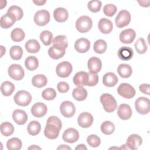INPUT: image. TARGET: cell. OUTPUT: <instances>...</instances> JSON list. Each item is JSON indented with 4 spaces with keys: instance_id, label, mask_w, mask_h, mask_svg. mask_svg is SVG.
<instances>
[{
    "instance_id": "obj_1",
    "label": "cell",
    "mask_w": 150,
    "mask_h": 150,
    "mask_svg": "<svg viewBox=\"0 0 150 150\" xmlns=\"http://www.w3.org/2000/svg\"><path fill=\"white\" fill-rule=\"evenodd\" d=\"M100 101L104 110L108 112L114 111L117 108V103L114 97L108 93H104L100 97Z\"/></svg>"
},
{
    "instance_id": "obj_2",
    "label": "cell",
    "mask_w": 150,
    "mask_h": 150,
    "mask_svg": "<svg viewBox=\"0 0 150 150\" xmlns=\"http://www.w3.org/2000/svg\"><path fill=\"white\" fill-rule=\"evenodd\" d=\"M92 27V20L88 16H81L76 22V28L80 33L88 32Z\"/></svg>"
},
{
    "instance_id": "obj_3",
    "label": "cell",
    "mask_w": 150,
    "mask_h": 150,
    "mask_svg": "<svg viewBox=\"0 0 150 150\" xmlns=\"http://www.w3.org/2000/svg\"><path fill=\"white\" fill-rule=\"evenodd\" d=\"M15 103L19 105L25 107L28 105L32 101V96L27 91L19 90L15 95L14 97Z\"/></svg>"
},
{
    "instance_id": "obj_4",
    "label": "cell",
    "mask_w": 150,
    "mask_h": 150,
    "mask_svg": "<svg viewBox=\"0 0 150 150\" xmlns=\"http://www.w3.org/2000/svg\"><path fill=\"white\" fill-rule=\"evenodd\" d=\"M135 107L137 111L142 115L147 114L150 110V101L145 97H139L135 102Z\"/></svg>"
},
{
    "instance_id": "obj_5",
    "label": "cell",
    "mask_w": 150,
    "mask_h": 150,
    "mask_svg": "<svg viewBox=\"0 0 150 150\" xmlns=\"http://www.w3.org/2000/svg\"><path fill=\"white\" fill-rule=\"evenodd\" d=\"M73 70V67L70 63L64 61L59 63L56 68L57 75L62 78L67 77L71 74Z\"/></svg>"
},
{
    "instance_id": "obj_6",
    "label": "cell",
    "mask_w": 150,
    "mask_h": 150,
    "mask_svg": "<svg viewBox=\"0 0 150 150\" xmlns=\"http://www.w3.org/2000/svg\"><path fill=\"white\" fill-rule=\"evenodd\" d=\"M117 92L120 96L127 99L134 97L135 94L134 88L129 84L125 83H122L118 86Z\"/></svg>"
},
{
    "instance_id": "obj_7",
    "label": "cell",
    "mask_w": 150,
    "mask_h": 150,
    "mask_svg": "<svg viewBox=\"0 0 150 150\" xmlns=\"http://www.w3.org/2000/svg\"><path fill=\"white\" fill-rule=\"evenodd\" d=\"M50 13L45 9L38 11L34 16V22L38 26H45L50 21Z\"/></svg>"
},
{
    "instance_id": "obj_8",
    "label": "cell",
    "mask_w": 150,
    "mask_h": 150,
    "mask_svg": "<svg viewBox=\"0 0 150 150\" xmlns=\"http://www.w3.org/2000/svg\"><path fill=\"white\" fill-rule=\"evenodd\" d=\"M131 21V14L127 10H122L120 11L115 18V22L116 26L121 28L127 26Z\"/></svg>"
},
{
    "instance_id": "obj_9",
    "label": "cell",
    "mask_w": 150,
    "mask_h": 150,
    "mask_svg": "<svg viewBox=\"0 0 150 150\" xmlns=\"http://www.w3.org/2000/svg\"><path fill=\"white\" fill-rule=\"evenodd\" d=\"M8 74L13 80H21L25 75L22 67L18 64H12L8 68Z\"/></svg>"
},
{
    "instance_id": "obj_10",
    "label": "cell",
    "mask_w": 150,
    "mask_h": 150,
    "mask_svg": "<svg viewBox=\"0 0 150 150\" xmlns=\"http://www.w3.org/2000/svg\"><path fill=\"white\" fill-rule=\"evenodd\" d=\"M60 111L64 117L66 118H70L74 115L76 107L72 102L64 101L60 104Z\"/></svg>"
},
{
    "instance_id": "obj_11",
    "label": "cell",
    "mask_w": 150,
    "mask_h": 150,
    "mask_svg": "<svg viewBox=\"0 0 150 150\" xmlns=\"http://www.w3.org/2000/svg\"><path fill=\"white\" fill-rule=\"evenodd\" d=\"M62 138L66 142L74 143L78 141L79 134L77 129L73 128H69L63 132Z\"/></svg>"
},
{
    "instance_id": "obj_12",
    "label": "cell",
    "mask_w": 150,
    "mask_h": 150,
    "mask_svg": "<svg viewBox=\"0 0 150 150\" xmlns=\"http://www.w3.org/2000/svg\"><path fill=\"white\" fill-rule=\"evenodd\" d=\"M60 129L52 123H46L44 130L45 135L49 139H54L57 138L59 135Z\"/></svg>"
},
{
    "instance_id": "obj_13",
    "label": "cell",
    "mask_w": 150,
    "mask_h": 150,
    "mask_svg": "<svg viewBox=\"0 0 150 150\" xmlns=\"http://www.w3.org/2000/svg\"><path fill=\"white\" fill-rule=\"evenodd\" d=\"M93 122V117L92 115L87 112L81 113L77 118V122L80 127L82 128H88Z\"/></svg>"
},
{
    "instance_id": "obj_14",
    "label": "cell",
    "mask_w": 150,
    "mask_h": 150,
    "mask_svg": "<svg viewBox=\"0 0 150 150\" xmlns=\"http://www.w3.org/2000/svg\"><path fill=\"white\" fill-rule=\"evenodd\" d=\"M142 143V138L139 135L134 134L128 137L126 145L129 149L136 150L141 145Z\"/></svg>"
},
{
    "instance_id": "obj_15",
    "label": "cell",
    "mask_w": 150,
    "mask_h": 150,
    "mask_svg": "<svg viewBox=\"0 0 150 150\" xmlns=\"http://www.w3.org/2000/svg\"><path fill=\"white\" fill-rule=\"evenodd\" d=\"M136 37V33L132 29H127L122 30L120 35V41L125 44L131 43Z\"/></svg>"
},
{
    "instance_id": "obj_16",
    "label": "cell",
    "mask_w": 150,
    "mask_h": 150,
    "mask_svg": "<svg viewBox=\"0 0 150 150\" xmlns=\"http://www.w3.org/2000/svg\"><path fill=\"white\" fill-rule=\"evenodd\" d=\"M47 111V106L41 102L35 103L31 108V112L32 115L37 118L43 117L46 114Z\"/></svg>"
},
{
    "instance_id": "obj_17",
    "label": "cell",
    "mask_w": 150,
    "mask_h": 150,
    "mask_svg": "<svg viewBox=\"0 0 150 150\" xmlns=\"http://www.w3.org/2000/svg\"><path fill=\"white\" fill-rule=\"evenodd\" d=\"M90 47V42L86 38L78 39L74 43V48L76 50L81 53L87 52Z\"/></svg>"
},
{
    "instance_id": "obj_18",
    "label": "cell",
    "mask_w": 150,
    "mask_h": 150,
    "mask_svg": "<svg viewBox=\"0 0 150 150\" xmlns=\"http://www.w3.org/2000/svg\"><path fill=\"white\" fill-rule=\"evenodd\" d=\"M117 114L121 119L123 120H128L131 117L132 115L131 108L128 104H122L120 105L118 108Z\"/></svg>"
},
{
    "instance_id": "obj_19",
    "label": "cell",
    "mask_w": 150,
    "mask_h": 150,
    "mask_svg": "<svg viewBox=\"0 0 150 150\" xmlns=\"http://www.w3.org/2000/svg\"><path fill=\"white\" fill-rule=\"evenodd\" d=\"M98 28L101 33L108 34L112 31L113 25L110 20L105 18H103L98 22Z\"/></svg>"
},
{
    "instance_id": "obj_20",
    "label": "cell",
    "mask_w": 150,
    "mask_h": 150,
    "mask_svg": "<svg viewBox=\"0 0 150 150\" xmlns=\"http://www.w3.org/2000/svg\"><path fill=\"white\" fill-rule=\"evenodd\" d=\"M16 18L11 13H6L1 18L0 25L3 29H8L11 27L16 22Z\"/></svg>"
},
{
    "instance_id": "obj_21",
    "label": "cell",
    "mask_w": 150,
    "mask_h": 150,
    "mask_svg": "<svg viewBox=\"0 0 150 150\" xmlns=\"http://www.w3.org/2000/svg\"><path fill=\"white\" fill-rule=\"evenodd\" d=\"M12 118L17 124L23 125L28 120V115L25 111L16 109L12 113Z\"/></svg>"
},
{
    "instance_id": "obj_22",
    "label": "cell",
    "mask_w": 150,
    "mask_h": 150,
    "mask_svg": "<svg viewBox=\"0 0 150 150\" xmlns=\"http://www.w3.org/2000/svg\"><path fill=\"white\" fill-rule=\"evenodd\" d=\"M74 84L77 86H87L88 80V73L86 71H79L73 77Z\"/></svg>"
},
{
    "instance_id": "obj_23",
    "label": "cell",
    "mask_w": 150,
    "mask_h": 150,
    "mask_svg": "<svg viewBox=\"0 0 150 150\" xmlns=\"http://www.w3.org/2000/svg\"><path fill=\"white\" fill-rule=\"evenodd\" d=\"M87 66L90 72L97 73L101 70L102 63L99 58L96 57H91L88 60Z\"/></svg>"
},
{
    "instance_id": "obj_24",
    "label": "cell",
    "mask_w": 150,
    "mask_h": 150,
    "mask_svg": "<svg viewBox=\"0 0 150 150\" xmlns=\"http://www.w3.org/2000/svg\"><path fill=\"white\" fill-rule=\"evenodd\" d=\"M65 54V49L57 45H53L48 50L49 56L53 59H59Z\"/></svg>"
},
{
    "instance_id": "obj_25",
    "label": "cell",
    "mask_w": 150,
    "mask_h": 150,
    "mask_svg": "<svg viewBox=\"0 0 150 150\" xmlns=\"http://www.w3.org/2000/svg\"><path fill=\"white\" fill-rule=\"evenodd\" d=\"M118 81L117 76L112 72L105 73L103 77V83L105 86L111 87L117 84Z\"/></svg>"
},
{
    "instance_id": "obj_26",
    "label": "cell",
    "mask_w": 150,
    "mask_h": 150,
    "mask_svg": "<svg viewBox=\"0 0 150 150\" xmlns=\"http://www.w3.org/2000/svg\"><path fill=\"white\" fill-rule=\"evenodd\" d=\"M134 54L133 50L128 46H123L119 49L118 51V57L124 61H128L132 59Z\"/></svg>"
},
{
    "instance_id": "obj_27",
    "label": "cell",
    "mask_w": 150,
    "mask_h": 150,
    "mask_svg": "<svg viewBox=\"0 0 150 150\" xmlns=\"http://www.w3.org/2000/svg\"><path fill=\"white\" fill-rule=\"evenodd\" d=\"M54 19L58 22H64L68 19L69 13L67 11L62 7L56 8L53 12Z\"/></svg>"
},
{
    "instance_id": "obj_28",
    "label": "cell",
    "mask_w": 150,
    "mask_h": 150,
    "mask_svg": "<svg viewBox=\"0 0 150 150\" xmlns=\"http://www.w3.org/2000/svg\"><path fill=\"white\" fill-rule=\"evenodd\" d=\"M72 96L73 98L77 101H81L87 98V91L82 86H79L73 90Z\"/></svg>"
},
{
    "instance_id": "obj_29",
    "label": "cell",
    "mask_w": 150,
    "mask_h": 150,
    "mask_svg": "<svg viewBox=\"0 0 150 150\" xmlns=\"http://www.w3.org/2000/svg\"><path fill=\"white\" fill-rule=\"evenodd\" d=\"M117 71L118 74L122 78H128L129 77L132 73V67L127 64H120L118 68Z\"/></svg>"
},
{
    "instance_id": "obj_30",
    "label": "cell",
    "mask_w": 150,
    "mask_h": 150,
    "mask_svg": "<svg viewBox=\"0 0 150 150\" xmlns=\"http://www.w3.org/2000/svg\"><path fill=\"white\" fill-rule=\"evenodd\" d=\"M47 82V77L42 74H39L34 76L32 79V84L33 86L41 88L46 85Z\"/></svg>"
},
{
    "instance_id": "obj_31",
    "label": "cell",
    "mask_w": 150,
    "mask_h": 150,
    "mask_svg": "<svg viewBox=\"0 0 150 150\" xmlns=\"http://www.w3.org/2000/svg\"><path fill=\"white\" fill-rule=\"evenodd\" d=\"M25 48L28 52L30 53H36L39 51L40 46L36 40L30 39L26 42Z\"/></svg>"
},
{
    "instance_id": "obj_32",
    "label": "cell",
    "mask_w": 150,
    "mask_h": 150,
    "mask_svg": "<svg viewBox=\"0 0 150 150\" xmlns=\"http://www.w3.org/2000/svg\"><path fill=\"white\" fill-rule=\"evenodd\" d=\"M15 90L14 84L9 81H5L1 84V91L2 94L5 96H9Z\"/></svg>"
},
{
    "instance_id": "obj_33",
    "label": "cell",
    "mask_w": 150,
    "mask_h": 150,
    "mask_svg": "<svg viewBox=\"0 0 150 150\" xmlns=\"http://www.w3.org/2000/svg\"><path fill=\"white\" fill-rule=\"evenodd\" d=\"M25 65L28 70L33 71L38 67L39 61L36 57L29 56L25 59Z\"/></svg>"
},
{
    "instance_id": "obj_34",
    "label": "cell",
    "mask_w": 150,
    "mask_h": 150,
    "mask_svg": "<svg viewBox=\"0 0 150 150\" xmlns=\"http://www.w3.org/2000/svg\"><path fill=\"white\" fill-rule=\"evenodd\" d=\"M41 129L40 124L37 121H32L27 127V131L31 135H38Z\"/></svg>"
},
{
    "instance_id": "obj_35",
    "label": "cell",
    "mask_w": 150,
    "mask_h": 150,
    "mask_svg": "<svg viewBox=\"0 0 150 150\" xmlns=\"http://www.w3.org/2000/svg\"><path fill=\"white\" fill-rule=\"evenodd\" d=\"M25 36L23 30L19 28H15L12 30L11 33V37L13 41L15 42H19L22 41Z\"/></svg>"
},
{
    "instance_id": "obj_36",
    "label": "cell",
    "mask_w": 150,
    "mask_h": 150,
    "mask_svg": "<svg viewBox=\"0 0 150 150\" xmlns=\"http://www.w3.org/2000/svg\"><path fill=\"white\" fill-rule=\"evenodd\" d=\"M0 128L1 134L5 137L12 135L14 132V127L9 122H2L0 125Z\"/></svg>"
},
{
    "instance_id": "obj_37",
    "label": "cell",
    "mask_w": 150,
    "mask_h": 150,
    "mask_svg": "<svg viewBox=\"0 0 150 150\" xmlns=\"http://www.w3.org/2000/svg\"><path fill=\"white\" fill-rule=\"evenodd\" d=\"M9 54L11 57L15 60L21 59L23 54V50L19 46H13L11 47L9 50Z\"/></svg>"
},
{
    "instance_id": "obj_38",
    "label": "cell",
    "mask_w": 150,
    "mask_h": 150,
    "mask_svg": "<svg viewBox=\"0 0 150 150\" xmlns=\"http://www.w3.org/2000/svg\"><path fill=\"white\" fill-rule=\"evenodd\" d=\"M22 141L18 138H12L6 142L7 148L9 150H18L22 148Z\"/></svg>"
},
{
    "instance_id": "obj_39",
    "label": "cell",
    "mask_w": 150,
    "mask_h": 150,
    "mask_svg": "<svg viewBox=\"0 0 150 150\" xmlns=\"http://www.w3.org/2000/svg\"><path fill=\"white\" fill-rule=\"evenodd\" d=\"M107 43L103 39H98L96 40L93 45L94 51L98 54H102L104 53L107 49Z\"/></svg>"
},
{
    "instance_id": "obj_40",
    "label": "cell",
    "mask_w": 150,
    "mask_h": 150,
    "mask_svg": "<svg viewBox=\"0 0 150 150\" xmlns=\"http://www.w3.org/2000/svg\"><path fill=\"white\" fill-rule=\"evenodd\" d=\"M114 124L110 121L103 122L101 125V131L105 135H110L114 132Z\"/></svg>"
},
{
    "instance_id": "obj_41",
    "label": "cell",
    "mask_w": 150,
    "mask_h": 150,
    "mask_svg": "<svg viewBox=\"0 0 150 150\" xmlns=\"http://www.w3.org/2000/svg\"><path fill=\"white\" fill-rule=\"evenodd\" d=\"M7 13H11L14 15L16 21L21 20L23 15V12L22 8L16 5H12L10 6L7 11Z\"/></svg>"
},
{
    "instance_id": "obj_42",
    "label": "cell",
    "mask_w": 150,
    "mask_h": 150,
    "mask_svg": "<svg viewBox=\"0 0 150 150\" xmlns=\"http://www.w3.org/2000/svg\"><path fill=\"white\" fill-rule=\"evenodd\" d=\"M40 39L45 46H49L53 41V34L49 30H43L40 34Z\"/></svg>"
},
{
    "instance_id": "obj_43",
    "label": "cell",
    "mask_w": 150,
    "mask_h": 150,
    "mask_svg": "<svg viewBox=\"0 0 150 150\" xmlns=\"http://www.w3.org/2000/svg\"><path fill=\"white\" fill-rule=\"evenodd\" d=\"M134 46L136 51L139 54L145 53L146 52L148 49V47L145 40L142 38H139L137 40V42L134 45Z\"/></svg>"
},
{
    "instance_id": "obj_44",
    "label": "cell",
    "mask_w": 150,
    "mask_h": 150,
    "mask_svg": "<svg viewBox=\"0 0 150 150\" xmlns=\"http://www.w3.org/2000/svg\"><path fill=\"white\" fill-rule=\"evenodd\" d=\"M52 43L53 45L59 46L62 47L65 49L68 46L67 38L64 35H59V36H56L53 39Z\"/></svg>"
},
{
    "instance_id": "obj_45",
    "label": "cell",
    "mask_w": 150,
    "mask_h": 150,
    "mask_svg": "<svg viewBox=\"0 0 150 150\" xmlns=\"http://www.w3.org/2000/svg\"><path fill=\"white\" fill-rule=\"evenodd\" d=\"M42 96L46 100H52L56 97V92L52 88H47L42 91Z\"/></svg>"
},
{
    "instance_id": "obj_46",
    "label": "cell",
    "mask_w": 150,
    "mask_h": 150,
    "mask_svg": "<svg viewBox=\"0 0 150 150\" xmlns=\"http://www.w3.org/2000/svg\"><path fill=\"white\" fill-rule=\"evenodd\" d=\"M102 3L98 0L90 1L87 4V7L88 9L93 12H97L100 11L101 8Z\"/></svg>"
},
{
    "instance_id": "obj_47",
    "label": "cell",
    "mask_w": 150,
    "mask_h": 150,
    "mask_svg": "<svg viewBox=\"0 0 150 150\" xmlns=\"http://www.w3.org/2000/svg\"><path fill=\"white\" fill-rule=\"evenodd\" d=\"M87 142L88 144L91 147H97L100 145V138L96 135H90L87 138Z\"/></svg>"
},
{
    "instance_id": "obj_48",
    "label": "cell",
    "mask_w": 150,
    "mask_h": 150,
    "mask_svg": "<svg viewBox=\"0 0 150 150\" xmlns=\"http://www.w3.org/2000/svg\"><path fill=\"white\" fill-rule=\"evenodd\" d=\"M117 7L114 4H107L103 7V12L107 16H112L117 12Z\"/></svg>"
},
{
    "instance_id": "obj_49",
    "label": "cell",
    "mask_w": 150,
    "mask_h": 150,
    "mask_svg": "<svg viewBox=\"0 0 150 150\" xmlns=\"http://www.w3.org/2000/svg\"><path fill=\"white\" fill-rule=\"evenodd\" d=\"M98 82V76L96 73L89 72L88 73V80L87 84L88 86H96Z\"/></svg>"
},
{
    "instance_id": "obj_50",
    "label": "cell",
    "mask_w": 150,
    "mask_h": 150,
    "mask_svg": "<svg viewBox=\"0 0 150 150\" xmlns=\"http://www.w3.org/2000/svg\"><path fill=\"white\" fill-rule=\"evenodd\" d=\"M57 88L58 91L61 93H64L69 91V85L65 81H60L58 83L57 85Z\"/></svg>"
},
{
    "instance_id": "obj_51",
    "label": "cell",
    "mask_w": 150,
    "mask_h": 150,
    "mask_svg": "<svg viewBox=\"0 0 150 150\" xmlns=\"http://www.w3.org/2000/svg\"><path fill=\"white\" fill-rule=\"evenodd\" d=\"M46 123H52L57 125L60 129L62 127V124L61 120L56 116H50L47 120Z\"/></svg>"
},
{
    "instance_id": "obj_52",
    "label": "cell",
    "mask_w": 150,
    "mask_h": 150,
    "mask_svg": "<svg viewBox=\"0 0 150 150\" xmlns=\"http://www.w3.org/2000/svg\"><path fill=\"white\" fill-rule=\"evenodd\" d=\"M140 91L144 94L149 95L150 94V86L149 84H142L139 87Z\"/></svg>"
},
{
    "instance_id": "obj_53",
    "label": "cell",
    "mask_w": 150,
    "mask_h": 150,
    "mask_svg": "<svg viewBox=\"0 0 150 150\" xmlns=\"http://www.w3.org/2000/svg\"><path fill=\"white\" fill-rule=\"evenodd\" d=\"M138 2L140 6H142L143 7H148L149 6L150 1H138Z\"/></svg>"
},
{
    "instance_id": "obj_54",
    "label": "cell",
    "mask_w": 150,
    "mask_h": 150,
    "mask_svg": "<svg viewBox=\"0 0 150 150\" xmlns=\"http://www.w3.org/2000/svg\"><path fill=\"white\" fill-rule=\"evenodd\" d=\"M46 1H33V2L36 5H43L46 3Z\"/></svg>"
},
{
    "instance_id": "obj_55",
    "label": "cell",
    "mask_w": 150,
    "mask_h": 150,
    "mask_svg": "<svg viewBox=\"0 0 150 150\" xmlns=\"http://www.w3.org/2000/svg\"><path fill=\"white\" fill-rule=\"evenodd\" d=\"M57 149H71V148L67 145H62L59 146Z\"/></svg>"
},
{
    "instance_id": "obj_56",
    "label": "cell",
    "mask_w": 150,
    "mask_h": 150,
    "mask_svg": "<svg viewBox=\"0 0 150 150\" xmlns=\"http://www.w3.org/2000/svg\"><path fill=\"white\" fill-rule=\"evenodd\" d=\"M76 149H85V150H87V147L85 146V145L84 144H80V145H78L77 147H76L75 148Z\"/></svg>"
},
{
    "instance_id": "obj_57",
    "label": "cell",
    "mask_w": 150,
    "mask_h": 150,
    "mask_svg": "<svg viewBox=\"0 0 150 150\" xmlns=\"http://www.w3.org/2000/svg\"><path fill=\"white\" fill-rule=\"evenodd\" d=\"M28 149H41V148L38 146L36 145H32V146H30V147H29Z\"/></svg>"
},
{
    "instance_id": "obj_58",
    "label": "cell",
    "mask_w": 150,
    "mask_h": 150,
    "mask_svg": "<svg viewBox=\"0 0 150 150\" xmlns=\"http://www.w3.org/2000/svg\"><path fill=\"white\" fill-rule=\"evenodd\" d=\"M1 57H2V56L4 55V53H5V48L3 46H1Z\"/></svg>"
},
{
    "instance_id": "obj_59",
    "label": "cell",
    "mask_w": 150,
    "mask_h": 150,
    "mask_svg": "<svg viewBox=\"0 0 150 150\" xmlns=\"http://www.w3.org/2000/svg\"><path fill=\"white\" fill-rule=\"evenodd\" d=\"M120 148V149H128L129 148H128V146H127V145L126 144H124V145H122L120 148Z\"/></svg>"
}]
</instances>
